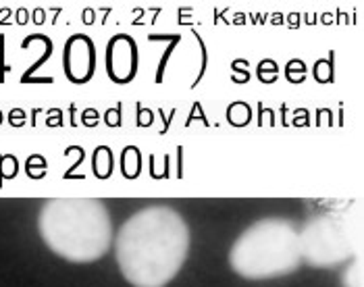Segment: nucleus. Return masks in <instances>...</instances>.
Wrapping results in <instances>:
<instances>
[{"label":"nucleus","mask_w":364,"mask_h":287,"mask_svg":"<svg viewBox=\"0 0 364 287\" xmlns=\"http://www.w3.org/2000/svg\"><path fill=\"white\" fill-rule=\"evenodd\" d=\"M38 229L44 244L69 262H94L111 248L109 210L94 198L48 200L40 212Z\"/></svg>","instance_id":"2"},{"label":"nucleus","mask_w":364,"mask_h":287,"mask_svg":"<svg viewBox=\"0 0 364 287\" xmlns=\"http://www.w3.org/2000/svg\"><path fill=\"white\" fill-rule=\"evenodd\" d=\"M358 246L360 223L352 208L321 215L306 223L300 233L302 260L312 266H336L352 259Z\"/></svg>","instance_id":"4"},{"label":"nucleus","mask_w":364,"mask_h":287,"mask_svg":"<svg viewBox=\"0 0 364 287\" xmlns=\"http://www.w3.org/2000/svg\"><path fill=\"white\" fill-rule=\"evenodd\" d=\"M136 69V48L127 36H117L109 46V73L114 82H129Z\"/></svg>","instance_id":"5"},{"label":"nucleus","mask_w":364,"mask_h":287,"mask_svg":"<svg viewBox=\"0 0 364 287\" xmlns=\"http://www.w3.org/2000/svg\"><path fill=\"white\" fill-rule=\"evenodd\" d=\"M67 75L73 82H84L92 75V65H94V50L90 40L84 36H77L71 40V44H67Z\"/></svg>","instance_id":"6"},{"label":"nucleus","mask_w":364,"mask_h":287,"mask_svg":"<svg viewBox=\"0 0 364 287\" xmlns=\"http://www.w3.org/2000/svg\"><path fill=\"white\" fill-rule=\"evenodd\" d=\"M190 250V229L168 206H148L119 231L117 262L136 287H165L179 273Z\"/></svg>","instance_id":"1"},{"label":"nucleus","mask_w":364,"mask_h":287,"mask_svg":"<svg viewBox=\"0 0 364 287\" xmlns=\"http://www.w3.org/2000/svg\"><path fill=\"white\" fill-rule=\"evenodd\" d=\"M302 262L300 231L283 219H264L244 231L231 252V269L246 279H275L294 273Z\"/></svg>","instance_id":"3"}]
</instances>
